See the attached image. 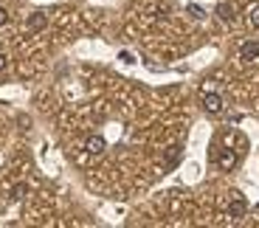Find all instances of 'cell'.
Instances as JSON below:
<instances>
[{
	"mask_svg": "<svg viewBox=\"0 0 259 228\" xmlns=\"http://www.w3.org/2000/svg\"><path fill=\"white\" fill-rule=\"evenodd\" d=\"M237 161H240V158H237L234 150H223L220 155H217V166H220L223 172H231L234 166H237Z\"/></svg>",
	"mask_w": 259,
	"mask_h": 228,
	"instance_id": "4",
	"label": "cell"
},
{
	"mask_svg": "<svg viewBox=\"0 0 259 228\" xmlns=\"http://www.w3.org/2000/svg\"><path fill=\"white\" fill-rule=\"evenodd\" d=\"M6 65H9V59H6V54H0V73L6 71Z\"/></svg>",
	"mask_w": 259,
	"mask_h": 228,
	"instance_id": "13",
	"label": "cell"
},
{
	"mask_svg": "<svg viewBox=\"0 0 259 228\" xmlns=\"http://www.w3.org/2000/svg\"><path fill=\"white\" fill-rule=\"evenodd\" d=\"M104 150H107V141L102 135H88V141H84V152L88 155H102Z\"/></svg>",
	"mask_w": 259,
	"mask_h": 228,
	"instance_id": "3",
	"label": "cell"
},
{
	"mask_svg": "<svg viewBox=\"0 0 259 228\" xmlns=\"http://www.w3.org/2000/svg\"><path fill=\"white\" fill-rule=\"evenodd\" d=\"M186 12L192 14L194 20H203V17H206V12H203V9L197 6V3H189V6H186Z\"/></svg>",
	"mask_w": 259,
	"mask_h": 228,
	"instance_id": "9",
	"label": "cell"
},
{
	"mask_svg": "<svg viewBox=\"0 0 259 228\" xmlns=\"http://www.w3.org/2000/svg\"><path fill=\"white\" fill-rule=\"evenodd\" d=\"M26 192H28L26 183H17V186L12 189V197H14V200H23V197H26Z\"/></svg>",
	"mask_w": 259,
	"mask_h": 228,
	"instance_id": "10",
	"label": "cell"
},
{
	"mask_svg": "<svg viewBox=\"0 0 259 228\" xmlns=\"http://www.w3.org/2000/svg\"><path fill=\"white\" fill-rule=\"evenodd\" d=\"M203 110H206L208 116H220V113L226 110V102H223L220 93H203Z\"/></svg>",
	"mask_w": 259,
	"mask_h": 228,
	"instance_id": "2",
	"label": "cell"
},
{
	"mask_svg": "<svg viewBox=\"0 0 259 228\" xmlns=\"http://www.w3.org/2000/svg\"><path fill=\"white\" fill-rule=\"evenodd\" d=\"M46 23H48V17L42 12H34L31 17H28V31H42L46 28Z\"/></svg>",
	"mask_w": 259,
	"mask_h": 228,
	"instance_id": "6",
	"label": "cell"
},
{
	"mask_svg": "<svg viewBox=\"0 0 259 228\" xmlns=\"http://www.w3.org/2000/svg\"><path fill=\"white\" fill-rule=\"evenodd\" d=\"M121 59L127 62V65H130V62H136V59H133V54H127V51H121Z\"/></svg>",
	"mask_w": 259,
	"mask_h": 228,
	"instance_id": "14",
	"label": "cell"
},
{
	"mask_svg": "<svg viewBox=\"0 0 259 228\" xmlns=\"http://www.w3.org/2000/svg\"><path fill=\"white\" fill-rule=\"evenodd\" d=\"M217 17H220L223 23H231V20H234V9H231V3H217Z\"/></svg>",
	"mask_w": 259,
	"mask_h": 228,
	"instance_id": "7",
	"label": "cell"
},
{
	"mask_svg": "<svg viewBox=\"0 0 259 228\" xmlns=\"http://www.w3.org/2000/svg\"><path fill=\"white\" fill-rule=\"evenodd\" d=\"M245 211H248L245 197H242V195H234V197H231V206H228V214H231L234 220H240V217H245Z\"/></svg>",
	"mask_w": 259,
	"mask_h": 228,
	"instance_id": "5",
	"label": "cell"
},
{
	"mask_svg": "<svg viewBox=\"0 0 259 228\" xmlns=\"http://www.w3.org/2000/svg\"><path fill=\"white\" fill-rule=\"evenodd\" d=\"M240 62H242L245 68L259 65V42H256V39H251V42H242V45H240Z\"/></svg>",
	"mask_w": 259,
	"mask_h": 228,
	"instance_id": "1",
	"label": "cell"
},
{
	"mask_svg": "<svg viewBox=\"0 0 259 228\" xmlns=\"http://www.w3.org/2000/svg\"><path fill=\"white\" fill-rule=\"evenodd\" d=\"M248 23H251V28H259V6H251V12H248Z\"/></svg>",
	"mask_w": 259,
	"mask_h": 228,
	"instance_id": "11",
	"label": "cell"
},
{
	"mask_svg": "<svg viewBox=\"0 0 259 228\" xmlns=\"http://www.w3.org/2000/svg\"><path fill=\"white\" fill-rule=\"evenodd\" d=\"M178 158H181V147H169V155H166V166H175Z\"/></svg>",
	"mask_w": 259,
	"mask_h": 228,
	"instance_id": "8",
	"label": "cell"
},
{
	"mask_svg": "<svg viewBox=\"0 0 259 228\" xmlns=\"http://www.w3.org/2000/svg\"><path fill=\"white\" fill-rule=\"evenodd\" d=\"M6 23H9V12H6L3 6H0V28L6 26Z\"/></svg>",
	"mask_w": 259,
	"mask_h": 228,
	"instance_id": "12",
	"label": "cell"
}]
</instances>
